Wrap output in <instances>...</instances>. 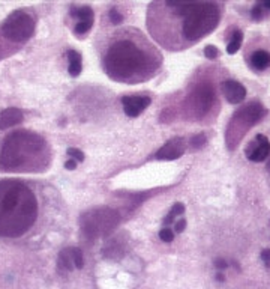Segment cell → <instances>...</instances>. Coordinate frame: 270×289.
<instances>
[{
    "label": "cell",
    "instance_id": "cell-1",
    "mask_svg": "<svg viewBox=\"0 0 270 289\" xmlns=\"http://www.w3.org/2000/svg\"><path fill=\"white\" fill-rule=\"evenodd\" d=\"M219 20L216 3H153L147 17L155 39L170 50L197 43L216 29Z\"/></svg>",
    "mask_w": 270,
    "mask_h": 289
},
{
    "label": "cell",
    "instance_id": "cell-2",
    "mask_svg": "<svg viewBox=\"0 0 270 289\" xmlns=\"http://www.w3.org/2000/svg\"><path fill=\"white\" fill-rule=\"evenodd\" d=\"M161 66V55L137 30L119 32L104 56L107 74L122 83H138L153 77Z\"/></svg>",
    "mask_w": 270,
    "mask_h": 289
},
{
    "label": "cell",
    "instance_id": "cell-3",
    "mask_svg": "<svg viewBox=\"0 0 270 289\" xmlns=\"http://www.w3.org/2000/svg\"><path fill=\"white\" fill-rule=\"evenodd\" d=\"M39 213V197L30 184L20 179L0 181V238H23L36 226Z\"/></svg>",
    "mask_w": 270,
    "mask_h": 289
},
{
    "label": "cell",
    "instance_id": "cell-4",
    "mask_svg": "<svg viewBox=\"0 0 270 289\" xmlns=\"http://www.w3.org/2000/svg\"><path fill=\"white\" fill-rule=\"evenodd\" d=\"M50 163L48 143L36 133L15 131L9 134L0 149V171L36 172Z\"/></svg>",
    "mask_w": 270,
    "mask_h": 289
},
{
    "label": "cell",
    "instance_id": "cell-5",
    "mask_svg": "<svg viewBox=\"0 0 270 289\" xmlns=\"http://www.w3.org/2000/svg\"><path fill=\"white\" fill-rule=\"evenodd\" d=\"M2 33L12 43H26L35 33V20L24 11H15L3 21Z\"/></svg>",
    "mask_w": 270,
    "mask_h": 289
},
{
    "label": "cell",
    "instance_id": "cell-6",
    "mask_svg": "<svg viewBox=\"0 0 270 289\" xmlns=\"http://www.w3.org/2000/svg\"><path fill=\"white\" fill-rule=\"evenodd\" d=\"M117 223H119V214L110 208L90 211L83 217L84 232L92 238L107 235L110 231H113V228Z\"/></svg>",
    "mask_w": 270,
    "mask_h": 289
},
{
    "label": "cell",
    "instance_id": "cell-7",
    "mask_svg": "<svg viewBox=\"0 0 270 289\" xmlns=\"http://www.w3.org/2000/svg\"><path fill=\"white\" fill-rule=\"evenodd\" d=\"M213 101H215V91L210 85L204 83L197 86L189 95V109L194 112L195 116H203L213 106Z\"/></svg>",
    "mask_w": 270,
    "mask_h": 289
},
{
    "label": "cell",
    "instance_id": "cell-8",
    "mask_svg": "<svg viewBox=\"0 0 270 289\" xmlns=\"http://www.w3.org/2000/svg\"><path fill=\"white\" fill-rule=\"evenodd\" d=\"M152 100L147 95H126L122 97V104L126 116L129 117H137L140 116L149 106Z\"/></svg>",
    "mask_w": 270,
    "mask_h": 289
},
{
    "label": "cell",
    "instance_id": "cell-9",
    "mask_svg": "<svg viewBox=\"0 0 270 289\" xmlns=\"http://www.w3.org/2000/svg\"><path fill=\"white\" fill-rule=\"evenodd\" d=\"M269 154H270V142L263 134H258L255 137V140L251 142L248 149H246V157L251 161H255V163L264 161L269 157Z\"/></svg>",
    "mask_w": 270,
    "mask_h": 289
},
{
    "label": "cell",
    "instance_id": "cell-10",
    "mask_svg": "<svg viewBox=\"0 0 270 289\" xmlns=\"http://www.w3.org/2000/svg\"><path fill=\"white\" fill-rule=\"evenodd\" d=\"M183 152H185V140L182 137H173L156 152V158L158 160H177Z\"/></svg>",
    "mask_w": 270,
    "mask_h": 289
},
{
    "label": "cell",
    "instance_id": "cell-11",
    "mask_svg": "<svg viewBox=\"0 0 270 289\" xmlns=\"http://www.w3.org/2000/svg\"><path fill=\"white\" fill-rule=\"evenodd\" d=\"M222 94L230 104H239L246 98V89L236 80H227L222 83Z\"/></svg>",
    "mask_w": 270,
    "mask_h": 289
},
{
    "label": "cell",
    "instance_id": "cell-12",
    "mask_svg": "<svg viewBox=\"0 0 270 289\" xmlns=\"http://www.w3.org/2000/svg\"><path fill=\"white\" fill-rule=\"evenodd\" d=\"M23 120V112L15 107H9L0 112V130H8Z\"/></svg>",
    "mask_w": 270,
    "mask_h": 289
},
{
    "label": "cell",
    "instance_id": "cell-13",
    "mask_svg": "<svg viewBox=\"0 0 270 289\" xmlns=\"http://www.w3.org/2000/svg\"><path fill=\"white\" fill-rule=\"evenodd\" d=\"M249 63L257 71H264L270 66V53L266 50H257L252 53Z\"/></svg>",
    "mask_w": 270,
    "mask_h": 289
},
{
    "label": "cell",
    "instance_id": "cell-14",
    "mask_svg": "<svg viewBox=\"0 0 270 289\" xmlns=\"http://www.w3.org/2000/svg\"><path fill=\"white\" fill-rule=\"evenodd\" d=\"M71 14L80 20L78 23H83V24H87V26H93L95 15H93V11L90 6H72Z\"/></svg>",
    "mask_w": 270,
    "mask_h": 289
},
{
    "label": "cell",
    "instance_id": "cell-15",
    "mask_svg": "<svg viewBox=\"0 0 270 289\" xmlns=\"http://www.w3.org/2000/svg\"><path fill=\"white\" fill-rule=\"evenodd\" d=\"M68 60H69V66H68V71H69V75L72 77H78L81 74V69H83V59H81V55L75 50H68Z\"/></svg>",
    "mask_w": 270,
    "mask_h": 289
},
{
    "label": "cell",
    "instance_id": "cell-16",
    "mask_svg": "<svg viewBox=\"0 0 270 289\" xmlns=\"http://www.w3.org/2000/svg\"><path fill=\"white\" fill-rule=\"evenodd\" d=\"M57 265L60 271H72L75 268L74 261H72V252H71V247L68 249L62 250L59 253V259H57Z\"/></svg>",
    "mask_w": 270,
    "mask_h": 289
},
{
    "label": "cell",
    "instance_id": "cell-17",
    "mask_svg": "<svg viewBox=\"0 0 270 289\" xmlns=\"http://www.w3.org/2000/svg\"><path fill=\"white\" fill-rule=\"evenodd\" d=\"M242 41H243V33L240 30H234L233 36H231V41L227 46V53L228 55H234L239 52L240 46H242Z\"/></svg>",
    "mask_w": 270,
    "mask_h": 289
},
{
    "label": "cell",
    "instance_id": "cell-18",
    "mask_svg": "<svg viewBox=\"0 0 270 289\" xmlns=\"http://www.w3.org/2000/svg\"><path fill=\"white\" fill-rule=\"evenodd\" d=\"M183 213H185V205H183V203H174V205H173V208H171V211L168 213V216L164 219V225H168V223L174 222V219H176L177 216H182Z\"/></svg>",
    "mask_w": 270,
    "mask_h": 289
},
{
    "label": "cell",
    "instance_id": "cell-19",
    "mask_svg": "<svg viewBox=\"0 0 270 289\" xmlns=\"http://www.w3.org/2000/svg\"><path fill=\"white\" fill-rule=\"evenodd\" d=\"M71 252H72V261H74V265L75 268L81 270L84 267V256H83V252L77 247H71Z\"/></svg>",
    "mask_w": 270,
    "mask_h": 289
},
{
    "label": "cell",
    "instance_id": "cell-20",
    "mask_svg": "<svg viewBox=\"0 0 270 289\" xmlns=\"http://www.w3.org/2000/svg\"><path fill=\"white\" fill-rule=\"evenodd\" d=\"M251 17H252V20H255V21H260V20L264 17V8L261 6V3H257V5L252 8Z\"/></svg>",
    "mask_w": 270,
    "mask_h": 289
},
{
    "label": "cell",
    "instance_id": "cell-21",
    "mask_svg": "<svg viewBox=\"0 0 270 289\" xmlns=\"http://www.w3.org/2000/svg\"><path fill=\"white\" fill-rule=\"evenodd\" d=\"M159 238L165 242H171L174 239V232L170 228H164L159 231Z\"/></svg>",
    "mask_w": 270,
    "mask_h": 289
},
{
    "label": "cell",
    "instance_id": "cell-22",
    "mask_svg": "<svg viewBox=\"0 0 270 289\" xmlns=\"http://www.w3.org/2000/svg\"><path fill=\"white\" fill-rule=\"evenodd\" d=\"M204 56H206L207 59L213 60V59H216V58L219 56V52H218V49H216L215 46H207V47L204 49Z\"/></svg>",
    "mask_w": 270,
    "mask_h": 289
},
{
    "label": "cell",
    "instance_id": "cell-23",
    "mask_svg": "<svg viewBox=\"0 0 270 289\" xmlns=\"http://www.w3.org/2000/svg\"><path fill=\"white\" fill-rule=\"evenodd\" d=\"M68 155L74 157L72 160H75V161H84V154L80 149H77V148H69L68 149Z\"/></svg>",
    "mask_w": 270,
    "mask_h": 289
},
{
    "label": "cell",
    "instance_id": "cell-24",
    "mask_svg": "<svg viewBox=\"0 0 270 289\" xmlns=\"http://www.w3.org/2000/svg\"><path fill=\"white\" fill-rule=\"evenodd\" d=\"M191 145H192L194 148H201L203 145H206V137H204V134H198V136L192 137Z\"/></svg>",
    "mask_w": 270,
    "mask_h": 289
},
{
    "label": "cell",
    "instance_id": "cell-25",
    "mask_svg": "<svg viewBox=\"0 0 270 289\" xmlns=\"http://www.w3.org/2000/svg\"><path fill=\"white\" fill-rule=\"evenodd\" d=\"M110 20H111L113 24H120L122 20H123V17H122L116 9H111V11H110Z\"/></svg>",
    "mask_w": 270,
    "mask_h": 289
},
{
    "label": "cell",
    "instance_id": "cell-26",
    "mask_svg": "<svg viewBox=\"0 0 270 289\" xmlns=\"http://www.w3.org/2000/svg\"><path fill=\"white\" fill-rule=\"evenodd\" d=\"M186 228V220L185 219H180L177 223H176V226H174V229H176V232L177 233H180V232H183V229Z\"/></svg>",
    "mask_w": 270,
    "mask_h": 289
},
{
    "label": "cell",
    "instance_id": "cell-27",
    "mask_svg": "<svg viewBox=\"0 0 270 289\" xmlns=\"http://www.w3.org/2000/svg\"><path fill=\"white\" fill-rule=\"evenodd\" d=\"M261 259L270 267V249H266V250H263V253H261Z\"/></svg>",
    "mask_w": 270,
    "mask_h": 289
},
{
    "label": "cell",
    "instance_id": "cell-28",
    "mask_svg": "<svg viewBox=\"0 0 270 289\" xmlns=\"http://www.w3.org/2000/svg\"><path fill=\"white\" fill-rule=\"evenodd\" d=\"M215 267L219 268V270H224V268H227V267H228V264L225 262L224 259H216V261H215Z\"/></svg>",
    "mask_w": 270,
    "mask_h": 289
},
{
    "label": "cell",
    "instance_id": "cell-29",
    "mask_svg": "<svg viewBox=\"0 0 270 289\" xmlns=\"http://www.w3.org/2000/svg\"><path fill=\"white\" fill-rule=\"evenodd\" d=\"M65 168H66V169H69V171L75 169V168H77V161H75V160H72V158H71V160H68V161L65 163Z\"/></svg>",
    "mask_w": 270,
    "mask_h": 289
},
{
    "label": "cell",
    "instance_id": "cell-30",
    "mask_svg": "<svg viewBox=\"0 0 270 289\" xmlns=\"http://www.w3.org/2000/svg\"><path fill=\"white\" fill-rule=\"evenodd\" d=\"M261 6H263V8H267V9H270V2H261Z\"/></svg>",
    "mask_w": 270,
    "mask_h": 289
},
{
    "label": "cell",
    "instance_id": "cell-31",
    "mask_svg": "<svg viewBox=\"0 0 270 289\" xmlns=\"http://www.w3.org/2000/svg\"><path fill=\"white\" fill-rule=\"evenodd\" d=\"M216 280L218 282H224V276L222 274H216Z\"/></svg>",
    "mask_w": 270,
    "mask_h": 289
},
{
    "label": "cell",
    "instance_id": "cell-32",
    "mask_svg": "<svg viewBox=\"0 0 270 289\" xmlns=\"http://www.w3.org/2000/svg\"><path fill=\"white\" fill-rule=\"evenodd\" d=\"M267 169H269V171H270V161H269V163H267Z\"/></svg>",
    "mask_w": 270,
    "mask_h": 289
}]
</instances>
